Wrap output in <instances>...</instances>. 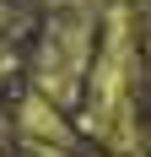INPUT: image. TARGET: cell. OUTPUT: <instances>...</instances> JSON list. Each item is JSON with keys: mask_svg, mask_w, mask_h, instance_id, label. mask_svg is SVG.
I'll return each instance as SVG.
<instances>
[{"mask_svg": "<svg viewBox=\"0 0 151 157\" xmlns=\"http://www.w3.org/2000/svg\"><path fill=\"white\" fill-rule=\"evenodd\" d=\"M140 16L130 6L103 11V44H97V71H92L87 103H81V130L87 141L108 157H146L151 136L140 125Z\"/></svg>", "mask_w": 151, "mask_h": 157, "instance_id": "obj_1", "label": "cell"}, {"mask_svg": "<svg viewBox=\"0 0 151 157\" xmlns=\"http://www.w3.org/2000/svg\"><path fill=\"white\" fill-rule=\"evenodd\" d=\"M97 44H103V16L60 11L43 33H38V44H32V60H27L32 92L49 98V103L65 109V114H70L76 103H87L92 71H97Z\"/></svg>", "mask_w": 151, "mask_h": 157, "instance_id": "obj_2", "label": "cell"}, {"mask_svg": "<svg viewBox=\"0 0 151 157\" xmlns=\"http://www.w3.org/2000/svg\"><path fill=\"white\" fill-rule=\"evenodd\" d=\"M16 136H22V152H81L70 114L54 109L49 98H38L32 87H27V98L16 103Z\"/></svg>", "mask_w": 151, "mask_h": 157, "instance_id": "obj_3", "label": "cell"}]
</instances>
